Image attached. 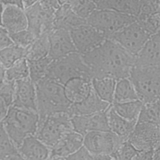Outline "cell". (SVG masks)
<instances>
[{"label":"cell","instance_id":"49","mask_svg":"<svg viewBox=\"0 0 160 160\" xmlns=\"http://www.w3.org/2000/svg\"><path fill=\"white\" fill-rule=\"evenodd\" d=\"M69 1V0H58L60 4H66V3L68 4Z\"/></svg>","mask_w":160,"mask_h":160},{"label":"cell","instance_id":"42","mask_svg":"<svg viewBox=\"0 0 160 160\" xmlns=\"http://www.w3.org/2000/svg\"><path fill=\"white\" fill-rule=\"evenodd\" d=\"M153 150H142L137 151L136 155L133 158L135 160H144V159H152Z\"/></svg>","mask_w":160,"mask_h":160},{"label":"cell","instance_id":"36","mask_svg":"<svg viewBox=\"0 0 160 160\" xmlns=\"http://www.w3.org/2000/svg\"><path fill=\"white\" fill-rule=\"evenodd\" d=\"M9 36L13 44L25 49L28 48L36 38V36L27 28L9 34Z\"/></svg>","mask_w":160,"mask_h":160},{"label":"cell","instance_id":"7","mask_svg":"<svg viewBox=\"0 0 160 160\" xmlns=\"http://www.w3.org/2000/svg\"><path fill=\"white\" fill-rule=\"evenodd\" d=\"M71 118L68 112L50 114L42 122L38 124L34 136L51 148L64 134L73 130Z\"/></svg>","mask_w":160,"mask_h":160},{"label":"cell","instance_id":"38","mask_svg":"<svg viewBox=\"0 0 160 160\" xmlns=\"http://www.w3.org/2000/svg\"><path fill=\"white\" fill-rule=\"evenodd\" d=\"M15 82L7 79L6 78L0 82V98L4 100L8 106L12 104Z\"/></svg>","mask_w":160,"mask_h":160},{"label":"cell","instance_id":"28","mask_svg":"<svg viewBox=\"0 0 160 160\" xmlns=\"http://www.w3.org/2000/svg\"><path fill=\"white\" fill-rule=\"evenodd\" d=\"M142 104L143 102L139 99H136L124 102L112 103L111 105L119 116L128 121L137 122Z\"/></svg>","mask_w":160,"mask_h":160},{"label":"cell","instance_id":"26","mask_svg":"<svg viewBox=\"0 0 160 160\" xmlns=\"http://www.w3.org/2000/svg\"><path fill=\"white\" fill-rule=\"evenodd\" d=\"M49 32H44L35 38L26 48L25 58L27 60H36L48 56L49 49Z\"/></svg>","mask_w":160,"mask_h":160},{"label":"cell","instance_id":"20","mask_svg":"<svg viewBox=\"0 0 160 160\" xmlns=\"http://www.w3.org/2000/svg\"><path fill=\"white\" fill-rule=\"evenodd\" d=\"M18 149L22 159H48L49 157L50 148L34 135L25 138Z\"/></svg>","mask_w":160,"mask_h":160},{"label":"cell","instance_id":"47","mask_svg":"<svg viewBox=\"0 0 160 160\" xmlns=\"http://www.w3.org/2000/svg\"><path fill=\"white\" fill-rule=\"evenodd\" d=\"M5 70H6V69L0 63V82L5 78Z\"/></svg>","mask_w":160,"mask_h":160},{"label":"cell","instance_id":"19","mask_svg":"<svg viewBox=\"0 0 160 160\" xmlns=\"http://www.w3.org/2000/svg\"><path fill=\"white\" fill-rule=\"evenodd\" d=\"M2 26L9 34L27 28V19L23 8L15 5H6L2 15Z\"/></svg>","mask_w":160,"mask_h":160},{"label":"cell","instance_id":"48","mask_svg":"<svg viewBox=\"0 0 160 160\" xmlns=\"http://www.w3.org/2000/svg\"><path fill=\"white\" fill-rule=\"evenodd\" d=\"M4 10V5L0 2V26H2V15Z\"/></svg>","mask_w":160,"mask_h":160},{"label":"cell","instance_id":"2","mask_svg":"<svg viewBox=\"0 0 160 160\" xmlns=\"http://www.w3.org/2000/svg\"><path fill=\"white\" fill-rule=\"evenodd\" d=\"M38 122L53 113L68 112L71 103L65 96L64 85L48 77L35 84Z\"/></svg>","mask_w":160,"mask_h":160},{"label":"cell","instance_id":"3","mask_svg":"<svg viewBox=\"0 0 160 160\" xmlns=\"http://www.w3.org/2000/svg\"><path fill=\"white\" fill-rule=\"evenodd\" d=\"M38 122V114L36 112L11 105L1 123L18 148L25 138L29 135H34Z\"/></svg>","mask_w":160,"mask_h":160},{"label":"cell","instance_id":"25","mask_svg":"<svg viewBox=\"0 0 160 160\" xmlns=\"http://www.w3.org/2000/svg\"><path fill=\"white\" fill-rule=\"evenodd\" d=\"M116 80L109 77L92 78L91 79L92 88L96 94L103 101L111 104Z\"/></svg>","mask_w":160,"mask_h":160},{"label":"cell","instance_id":"11","mask_svg":"<svg viewBox=\"0 0 160 160\" xmlns=\"http://www.w3.org/2000/svg\"><path fill=\"white\" fill-rule=\"evenodd\" d=\"M27 19V29L36 37L54 29L55 10L42 6L39 2L24 9Z\"/></svg>","mask_w":160,"mask_h":160},{"label":"cell","instance_id":"27","mask_svg":"<svg viewBox=\"0 0 160 160\" xmlns=\"http://www.w3.org/2000/svg\"><path fill=\"white\" fill-rule=\"evenodd\" d=\"M138 99L135 89L128 78L116 80L112 103L124 102Z\"/></svg>","mask_w":160,"mask_h":160},{"label":"cell","instance_id":"18","mask_svg":"<svg viewBox=\"0 0 160 160\" xmlns=\"http://www.w3.org/2000/svg\"><path fill=\"white\" fill-rule=\"evenodd\" d=\"M109 106L110 104L102 100L92 88L89 94L84 100L78 103L71 104L68 112L71 117L90 114L105 111Z\"/></svg>","mask_w":160,"mask_h":160},{"label":"cell","instance_id":"46","mask_svg":"<svg viewBox=\"0 0 160 160\" xmlns=\"http://www.w3.org/2000/svg\"><path fill=\"white\" fill-rule=\"evenodd\" d=\"M39 0H22V3L23 6V8L25 9L26 8H28L34 4L38 2Z\"/></svg>","mask_w":160,"mask_h":160},{"label":"cell","instance_id":"9","mask_svg":"<svg viewBox=\"0 0 160 160\" xmlns=\"http://www.w3.org/2000/svg\"><path fill=\"white\" fill-rule=\"evenodd\" d=\"M151 36L136 20L109 36L123 49L134 56Z\"/></svg>","mask_w":160,"mask_h":160},{"label":"cell","instance_id":"35","mask_svg":"<svg viewBox=\"0 0 160 160\" xmlns=\"http://www.w3.org/2000/svg\"><path fill=\"white\" fill-rule=\"evenodd\" d=\"M160 0H141L137 20L141 21L149 16L159 12Z\"/></svg>","mask_w":160,"mask_h":160},{"label":"cell","instance_id":"13","mask_svg":"<svg viewBox=\"0 0 160 160\" xmlns=\"http://www.w3.org/2000/svg\"><path fill=\"white\" fill-rule=\"evenodd\" d=\"M107 110L108 109L93 114L71 116V121L73 130L83 136L91 131L109 130L107 119Z\"/></svg>","mask_w":160,"mask_h":160},{"label":"cell","instance_id":"37","mask_svg":"<svg viewBox=\"0 0 160 160\" xmlns=\"http://www.w3.org/2000/svg\"><path fill=\"white\" fill-rule=\"evenodd\" d=\"M138 150L127 139L124 141L116 152L112 156V159H133Z\"/></svg>","mask_w":160,"mask_h":160},{"label":"cell","instance_id":"44","mask_svg":"<svg viewBox=\"0 0 160 160\" xmlns=\"http://www.w3.org/2000/svg\"><path fill=\"white\" fill-rule=\"evenodd\" d=\"M9 106H7L6 102L2 99L0 98V124L2 122V121L6 116Z\"/></svg>","mask_w":160,"mask_h":160},{"label":"cell","instance_id":"32","mask_svg":"<svg viewBox=\"0 0 160 160\" xmlns=\"http://www.w3.org/2000/svg\"><path fill=\"white\" fill-rule=\"evenodd\" d=\"M29 77L28 61L21 58L5 70V78L12 81H16Z\"/></svg>","mask_w":160,"mask_h":160},{"label":"cell","instance_id":"10","mask_svg":"<svg viewBox=\"0 0 160 160\" xmlns=\"http://www.w3.org/2000/svg\"><path fill=\"white\" fill-rule=\"evenodd\" d=\"M128 140L138 151L159 149V124L149 122H137Z\"/></svg>","mask_w":160,"mask_h":160},{"label":"cell","instance_id":"29","mask_svg":"<svg viewBox=\"0 0 160 160\" xmlns=\"http://www.w3.org/2000/svg\"><path fill=\"white\" fill-rule=\"evenodd\" d=\"M0 159H22L2 123L0 124Z\"/></svg>","mask_w":160,"mask_h":160},{"label":"cell","instance_id":"17","mask_svg":"<svg viewBox=\"0 0 160 160\" xmlns=\"http://www.w3.org/2000/svg\"><path fill=\"white\" fill-rule=\"evenodd\" d=\"M83 139L84 136L76 131H68L50 148L49 159H66L83 145Z\"/></svg>","mask_w":160,"mask_h":160},{"label":"cell","instance_id":"40","mask_svg":"<svg viewBox=\"0 0 160 160\" xmlns=\"http://www.w3.org/2000/svg\"><path fill=\"white\" fill-rule=\"evenodd\" d=\"M66 159H94L91 153L88 150V149L82 145L74 152L69 155Z\"/></svg>","mask_w":160,"mask_h":160},{"label":"cell","instance_id":"50","mask_svg":"<svg viewBox=\"0 0 160 160\" xmlns=\"http://www.w3.org/2000/svg\"><path fill=\"white\" fill-rule=\"evenodd\" d=\"M92 1H94V2H95V3H96V1H97V0H92Z\"/></svg>","mask_w":160,"mask_h":160},{"label":"cell","instance_id":"43","mask_svg":"<svg viewBox=\"0 0 160 160\" xmlns=\"http://www.w3.org/2000/svg\"><path fill=\"white\" fill-rule=\"evenodd\" d=\"M39 2L42 6L54 10L58 9L61 5L58 0H39Z\"/></svg>","mask_w":160,"mask_h":160},{"label":"cell","instance_id":"4","mask_svg":"<svg viewBox=\"0 0 160 160\" xmlns=\"http://www.w3.org/2000/svg\"><path fill=\"white\" fill-rule=\"evenodd\" d=\"M138 98L143 103L159 100L160 68L133 66L128 77Z\"/></svg>","mask_w":160,"mask_h":160},{"label":"cell","instance_id":"6","mask_svg":"<svg viewBox=\"0 0 160 160\" xmlns=\"http://www.w3.org/2000/svg\"><path fill=\"white\" fill-rule=\"evenodd\" d=\"M125 141L110 130L89 132L84 136L83 145L94 159H112L121 143Z\"/></svg>","mask_w":160,"mask_h":160},{"label":"cell","instance_id":"12","mask_svg":"<svg viewBox=\"0 0 160 160\" xmlns=\"http://www.w3.org/2000/svg\"><path fill=\"white\" fill-rule=\"evenodd\" d=\"M78 52H88L99 46L107 38L98 29L88 24H82L69 31Z\"/></svg>","mask_w":160,"mask_h":160},{"label":"cell","instance_id":"41","mask_svg":"<svg viewBox=\"0 0 160 160\" xmlns=\"http://www.w3.org/2000/svg\"><path fill=\"white\" fill-rule=\"evenodd\" d=\"M13 44L8 32L2 26H0V51Z\"/></svg>","mask_w":160,"mask_h":160},{"label":"cell","instance_id":"45","mask_svg":"<svg viewBox=\"0 0 160 160\" xmlns=\"http://www.w3.org/2000/svg\"><path fill=\"white\" fill-rule=\"evenodd\" d=\"M0 2L4 6L15 5V6H18L20 8H23L22 0H0Z\"/></svg>","mask_w":160,"mask_h":160},{"label":"cell","instance_id":"34","mask_svg":"<svg viewBox=\"0 0 160 160\" xmlns=\"http://www.w3.org/2000/svg\"><path fill=\"white\" fill-rule=\"evenodd\" d=\"M68 4L76 15L85 19L96 9V3L92 0H69Z\"/></svg>","mask_w":160,"mask_h":160},{"label":"cell","instance_id":"14","mask_svg":"<svg viewBox=\"0 0 160 160\" xmlns=\"http://www.w3.org/2000/svg\"><path fill=\"white\" fill-rule=\"evenodd\" d=\"M11 105L37 112L35 84L29 77L15 81Z\"/></svg>","mask_w":160,"mask_h":160},{"label":"cell","instance_id":"31","mask_svg":"<svg viewBox=\"0 0 160 160\" xmlns=\"http://www.w3.org/2000/svg\"><path fill=\"white\" fill-rule=\"evenodd\" d=\"M26 49L12 44L0 51V63L6 69L19 59L25 58Z\"/></svg>","mask_w":160,"mask_h":160},{"label":"cell","instance_id":"15","mask_svg":"<svg viewBox=\"0 0 160 160\" xmlns=\"http://www.w3.org/2000/svg\"><path fill=\"white\" fill-rule=\"evenodd\" d=\"M49 42L48 56L52 60L77 52L69 31L53 29L49 34Z\"/></svg>","mask_w":160,"mask_h":160},{"label":"cell","instance_id":"24","mask_svg":"<svg viewBox=\"0 0 160 160\" xmlns=\"http://www.w3.org/2000/svg\"><path fill=\"white\" fill-rule=\"evenodd\" d=\"M141 0H97V9H106L128 14L136 17L138 16Z\"/></svg>","mask_w":160,"mask_h":160},{"label":"cell","instance_id":"22","mask_svg":"<svg viewBox=\"0 0 160 160\" xmlns=\"http://www.w3.org/2000/svg\"><path fill=\"white\" fill-rule=\"evenodd\" d=\"M66 98L71 103H78L84 100L92 90L91 79L75 78L64 84Z\"/></svg>","mask_w":160,"mask_h":160},{"label":"cell","instance_id":"30","mask_svg":"<svg viewBox=\"0 0 160 160\" xmlns=\"http://www.w3.org/2000/svg\"><path fill=\"white\" fill-rule=\"evenodd\" d=\"M29 68V78L34 84L46 76L49 66L52 59L47 56L36 60H27Z\"/></svg>","mask_w":160,"mask_h":160},{"label":"cell","instance_id":"33","mask_svg":"<svg viewBox=\"0 0 160 160\" xmlns=\"http://www.w3.org/2000/svg\"><path fill=\"white\" fill-rule=\"evenodd\" d=\"M137 122H149L159 124V100L143 103Z\"/></svg>","mask_w":160,"mask_h":160},{"label":"cell","instance_id":"5","mask_svg":"<svg viewBox=\"0 0 160 160\" xmlns=\"http://www.w3.org/2000/svg\"><path fill=\"white\" fill-rule=\"evenodd\" d=\"M46 77L63 85L68 81L75 78L92 79L89 68L82 59L81 54L78 52L52 60Z\"/></svg>","mask_w":160,"mask_h":160},{"label":"cell","instance_id":"23","mask_svg":"<svg viewBox=\"0 0 160 160\" xmlns=\"http://www.w3.org/2000/svg\"><path fill=\"white\" fill-rule=\"evenodd\" d=\"M107 119L109 130L124 140L128 139L136 124V122L128 121L119 116L111 104L107 110Z\"/></svg>","mask_w":160,"mask_h":160},{"label":"cell","instance_id":"8","mask_svg":"<svg viewBox=\"0 0 160 160\" xmlns=\"http://www.w3.org/2000/svg\"><path fill=\"white\" fill-rule=\"evenodd\" d=\"M86 22L108 38L126 25L137 20L136 17L106 9H96L86 19Z\"/></svg>","mask_w":160,"mask_h":160},{"label":"cell","instance_id":"21","mask_svg":"<svg viewBox=\"0 0 160 160\" xmlns=\"http://www.w3.org/2000/svg\"><path fill=\"white\" fill-rule=\"evenodd\" d=\"M86 23V20L76 15L68 3L61 4L55 10L54 29H62L70 31Z\"/></svg>","mask_w":160,"mask_h":160},{"label":"cell","instance_id":"39","mask_svg":"<svg viewBox=\"0 0 160 160\" xmlns=\"http://www.w3.org/2000/svg\"><path fill=\"white\" fill-rule=\"evenodd\" d=\"M138 21V20H137ZM144 30L149 34L153 35L159 32L160 28V13L154 14L143 21H138Z\"/></svg>","mask_w":160,"mask_h":160},{"label":"cell","instance_id":"16","mask_svg":"<svg viewBox=\"0 0 160 160\" xmlns=\"http://www.w3.org/2000/svg\"><path fill=\"white\" fill-rule=\"evenodd\" d=\"M159 32L151 35L134 56V66L137 67L159 66Z\"/></svg>","mask_w":160,"mask_h":160},{"label":"cell","instance_id":"1","mask_svg":"<svg viewBox=\"0 0 160 160\" xmlns=\"http://www.w3.org/2000/svg\"><path fill=\"white\" fill-rule=\"evenodd\" d=\"M81 56L92 78L109 77L118 80L128 78L134 63V56L109 38Z\"/></svg>","mask_w":160,"mask_h":160}]
</instances>
